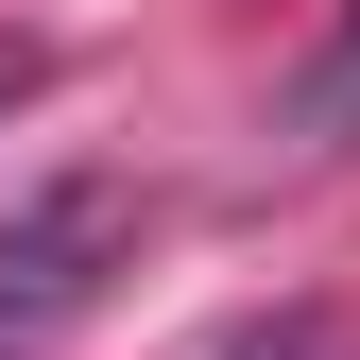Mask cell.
Wrapping results in <instances>:
<instances>
[{"label": "cell", "mask_w": 360, "mask_h": 360, "mask_svg": "<svg viewBox=\"0 0 360 360\" xmlns=\"http://www.w3.org/2000/svg\"><path fill=\"white\" fill-rule=\"evenodd\" d=\"M120 275H138V189L120 172H52V189L0 223V360H52Z\"/></svg>", "instance_id": "cell-1"}, {"label": "cell", "mask_w": 360, "mask_h": 360, "mask_svg": "<svg viewBox=\"0 0 360 360\" xmlns=\"http://www.w3.org/2000/svg\"><path fill=\"white\" fill-rule=\"evenodd\" d=\"M275 155H292V172H309V155H360V0L292 52V86H275Z\"/></svg>", "instance_id": "cell-2"}, {"label": "cell", "mask_w": 360, "mask_h": 360, "mask_svg": "<svg viewBox=\"0 0 360 360\" xmlns=\"http://www.w3.org/2000/svg\"><path fill=\"white\" fill-rule=\"evenodd\" d=\"M34 86H52V34H0V120H18Z\"/></svg>", "instance_id": "cell-3"}]
</instances>
